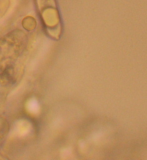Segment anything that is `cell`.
I'll use <instances>...</instances> for the list:
<instances>
[{
    "label": "cell",
    "instance_id": "1",
    "mask_svg": "<svg viewBox=\"0 0 147 160\" xmlns=\"http://www.w3.org/2000/svg\"><path fill=\"white\" fill-rule=\"evenodd\" d=\"M16 82L13 67L8 66L0 74V84L6 86L15 84Z\"/></svg>",
    "mask_w": 147,
    "mask_h": 160
},
{
    "label": "cell",
    "instance_id": "2",
    "mask_svg": "<svg viewBox=\"0 0 147 160\" xmlns=\"http://www.w3.org/2000/svg\"><path fill=\"white\" fill-rule=\"evenodd\" d=\"M23 27L27 30H31L34 28L36 25L35 19L31 17L25 18L22 21Z\"/></svg>",
    "mask_w": 147,
    "mask_h": 160
}]
</instances>
